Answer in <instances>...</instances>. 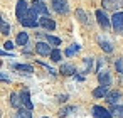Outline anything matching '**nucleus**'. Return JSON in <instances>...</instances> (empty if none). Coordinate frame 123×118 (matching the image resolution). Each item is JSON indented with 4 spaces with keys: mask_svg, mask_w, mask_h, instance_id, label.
<instances>
[{
    "mask_svg": "<svg viewBox=\"0 0 123 118\" xmlns=\"http://www.w3.org/2000/svg\"><path fill=\"white\" fill-rule=\"evenodd\" d=\"M20 24H22L24 27H27V29H36V27L39 25V14L31 7V10L27 12V15L20 20Z\"/></svg>",
    "mask_w": 123,
    "mask_h": 118,
    "instance_id": "1",
    "label": "nucleus"
},
{
    "mask_svg": "<svg viewBox=\"0 0 123 118\" xmlns=\"http://www.w3.org/2000/svg\"><path fill=\"white\" fill-rule=\"evenodd\" d=\"M94 17H96V22L99 24V27L103 31H110L111 29V19L108 17V14L103 10V9H98L94 12Z\"/></svg>",
    "mask_w": 123,
    "mask_h": 118,
    "instance_id": "2",
    "label": "nucleus"
},
{
    "mask_svg": "<svg viewBox=\"0 0 123 118\" xmlns=\"http://www.w3.org/2000/svg\"><path fill=\"white\" fill-rule=\"evenodd\" d=\"M51 5H52V10L59 15H68L69 14V4L68 0H51Z\"/></svg>",
    "mask_w": 123,
    "mask_h": 118,
    "instance_id": "3",
    "label": "nucleus"
},
{
    "mask_svg": "<svg viewBox=\"0 0 123 118\" xmlns=\"http://www.w3.org/2000/svg\"><path fill=\"white\" fill-rule=\"evenodd\" d=\"M29 10H31V7H29V4L25 2V0H17V5H15V17H17L19 22L27 15Z\"/></svg>",
    "mask_w": 123,
    "mask_h": 118,
    "instance_id": "4",
    "label": "nucleus"
},
{
    "mask_svg": "<svg viewBox=\"0 0 123 118\" xmlns=\"http://www.w3.org/2000/svg\"><path fill=\"white\" fill-rule=\"evenodd\" d=\"M111 27L116 34H123V12H115L111 17Z\"/></svg>",
    "mask_w": 123,
    "mask_h": 118,
    "instance_id": "5",
    "label": "nucleus"
},
{
    "mask_svg": "<svg viewBox=\"0 0 123 118\" xmlns=\"http://www.w3.org/2000/svg\"><path fill=\"white\" fill-rule=\"evenodd\" d=\"M91 115H93L94 118H115L110 110H106L105 106H99V105H94V106L91 108Z\"/></svg>",
    "mask_w": 123,
    "mask_h": 118,
    "instance_id": "6",
    "label": "nucleus"
},
{
    "mask_svg": "<svg viewBox=\"0 0 123 118\" xmlns=\"http://www.w3.org/2000/svg\"><path fill=\"white\" fill-rule=\"evenodd\" d=\"M34 51L39 54V56H51L52 52V47L49 42H42V41H37L36 46H34Z\"/></svg>",
    "mask_w": 123,
    "mask_h": 118,
    "instance_id": "7",
    "label": "nucleus"
},
{
    "mask_svg": "<svg viewBox=\"0 0 123 118\" xmlns=\"http://www.w3.org/2000/svg\"><path fill=\"white\" fill-rule=\"evenodd\" d=\"M39 27H42L46 31H54L56 29V22L49 15H41L39 17Z\"/></svg>",
    "mask_w": 123,
    "mask_h": 118,
    "instance_id": "8",
    "label": "nucleus"
},
{
    "mask_svg": "<svg viewBox=\"0 0 123 118\" xmlns=\"http://www.w3.org/2000/svg\"><path fill=\"white\" fill-rule=\"evenodd\" d=\"M98 83L101 86H111V74L108 69H101L98 73Z\"/></svg>",
    "mask_w": 123,
    "mask_h": 118,
    "instance_id": "9",
    "label": "nucleus"
},
{
    "mask_svg": "<svg viewBox=\"0 0 123 118\" xmlns=\"http://www.w3.org/2000/svg\"><path fill=\"white\" fill-rule=\"evenodd\" d=\"M32 9L39 14V15H49V9L42 0H32Z\"/></svg>",
    "mask_w": 123,
    "mask_h": 118,
    "instance_id": "10",
    "label": "nucleus"
},
{
    "mask_svg": "<svg viewBox=\"0 0 123 118\" xmlns=\"http://www.w3.org/2000/svg\"><path fill=\"white\" fill-rule=\"evenodd\" d=\"M59 73H61L62 76H74V74H76V66H74V64H71V62L61 64Z\"/></svg>",
    "mask_w": 123,
    "mask_h": 118,
    "instance_id": "11",
    "label": "nucleus"
},
{
    "mask_svg": "<svg viewBox=\"0 0 123 118\" xmlns=\"http://www.w3.org/2000/svg\"><path fill=\"white\" fill-rule=\"evenodd\" d=\"M20 99H22V106H24V108H27V110H32V108H34V103L31 101L29 89H22V91H20Z\"/></svg>",
    "mask_w": 123,
    "mask_h": 118,
    "instance_id": "12",
    "label": "nucleus"
},
{
    "mask_svg": "<svg viewBox=\"0 0 123 118\" xmlns=\"http://www.w3.org/2000/svg\"><path fill=\"white\" fill-rule=\"evenodd\" d=\"M120 98H121V93H120L118 89L108 91V94H106V101H108L110 105H116V103L120 101Z\"/></svg>",
    "mask_w": 123,
    "mask_h": 118,
    "instance_id": "13",
    "label": "nucleus"
},
{
    "mask_svg": "<svg viewBox=\"0 0 123 118\" xmlns=\"http://www.w3.org/2000/svg\"><path fill=\"white\" fill-rule=\"evenodd\" d=\"M9 103H10V106H14V108H22V99H20V93H10V96H9Z\"/></svg>",
    "mask_w": 123,
    "mask_h": 118,
    "instance_id": "14",
    "label": "nucleus"
},
{
    "mask_svg": "<svg viewBox=\"0 0 123 118\" xmlns=\"http://www.w3.org/2000/svg\"><path fill=\"white\" fill-rule=\"evenodd\" d=\"M108 91H110V86H101V84H99L98 88L93 89V96L98 98V99H99V98H106Z\"/></svg>",
    "mask_w": 123,
    "mask_h": 118,
    "instance_id": "15",
    "label": "nucleus"
},
{
    "mask_svg": "<svg viewBox=\"0 0 123 118\" xmlns=\"http://www.w3.org/2000/svg\"><path fill=\"white\" fill-rule=\"evenodd\" d=\"M101 5L105 10H115L116 12V9L120 7V0H103Z\"/></svg>",
    "mask_w": 123,
    "mask_h": 118,
    "instance_id": "16",
    "label": "nucleus"
},
{
    "mask_svg": "<svg viewBox=\"0 0 123 118\" xmlns=\"http://www.w3.org/2000/svg\"><path fill=\"white\" fill-rule=\"evenodd\" d=\"M76 17H78V20H79L83 25H91V20H89L88 14H86L83 9H78V10H76Z\"/></svg>",
    "mask_w": 123,
    "mask_h": 118,
    "instance_id": "17",
    "label": "nucleus"
},
{
    "mask_svg": "<svg viewBox=\"0 0 123 118\" xmlns=\"http://www.w3.org/2000/svg\"><path fill=\"white\" fill-rule=\"evenodd\" d=\"M74 111H78V106H74V105H68V106H62L61 110H59V118H66L68 115H71V113H74Z\"/></svg>",
    "mask_w": 123,
    "mask_h": 118,
    "instance_id": "18",
    "label": "nucleus"
},
{
    "mask_svg": "<svg viewBox=\"0 0 123 118\" xmlns=\"http://www.w3.org/2000/svg\"><path fill=\"white\" fill-rule=\"evenodd\" d=\"M15 44L25 47V46L29 44V34H27V32H19L17 37H15Z\"/></svg>",
    "mask_w": 123,
    "mask_h": 118,
    "instance_id": "19",
    "label": "nucleus"
},
{
    "mask_svg": "<svg viewBox=\"0 0 123 118\" xmlns=\"http://www.w3.org/2000/svg\"><path fill=\"white\" fill-rule=\"evenodd\" d=\"M98 44H99V47L106 52V54H110V52H113V44L110 42V41H105L103 37H98Z\"/></svg>",
    "mask_w": 123,
    "mask_h": 118,
    "instance_id": "20",
    "label": "nucleus"
},
{
    "mask_svg": "<svg viewBox=\"0 0 123 118\" xmlns=\"http://www.w3.org/2000/svg\"><path fill=\"white\" fill-rule=\"evenodd\" d=\"M93 57H84L83 59V68H81V73L83 74H88V73H91V69H93Z\"/></svg>",
    "mask_w": 123,
    "mask_h": 118,
    "instance_id": "21",
    "label": "nucleus"
},
{
    "mask_svg": "<svg viewBox=\"0 0 123 118\" xmlns=\"http://www.w3.org/2000/svg\"><path fill=\"white\" fill-rule=\"evenodd\" d=\"M79 51H81V46L74 42V44H71V46L64 51V56H66V57H73V56H74L76 52H79Z\"/></svg>",
    "mask_w": 123,
    "mask_h": 118,
    "instance_id": "22",
    "label": "nucleus"
},
{
    "mask_svg": "<svg viewBox=\"0 0 123 118\" xmlns=\"http://www.w3.org/2000/svg\"><path fill=\"white\" fill-rule=\"evenodd\" d=\"M12 68L17 69V71H20V73H25V74L34 73V68H32L31 64H12Z\"/></svg>",
    "mask_w": 123,
    "mask_h": 118,
    "instance_id": "23",
    "label": "nucleus"
},
{
    "mask_svg": "<svg viewBox=\"0 0 123 118\" xmlns=\"http://www.w3.org/2000/svg\"><path fill=\"white\" fill-rule=\"evenodd\" d=\"M14 118H32V110H27V108H19L17 110V113H15V116Z\"/></svg>",
    "mask_w": 123,
    "mask_h": 118,
    "instance_id": "24",
    "label": "nucleus"
},
{
    "mask_svg": "<svg viewBox=\"0 0 123 118\" xmlns=\"http://www.w3.org/2000/svg\"><path fill=\"white\" fill-rule=\"evenodd\" d=\"M0 34H4V36H9L10 34V25H9V22L4 20L2 15H0Z\"/></svg>",
    "mask_w": 123,
    "mask_h": 118,
    "instance_id": "25",
    "label": "nucleus"
},
{
    "mask_svg": "<svg viewBox=\"0 0 123 118\" xmlns=\"http://www.w3.org/2000/svg\"><path fill=\"white\" fill-rule=\"evenodd\" d=\"M46 42H49V44H51V46H54V47L61 46V39H59V37H56V36H52V34H46Z\"/></svg>",
    "mask_w": 123,
    "mask_h": 118,
    "instance_id": "26",
    "label": "nucleus"
},
{
    "mask_svg": "<svg viewBox=\"0 0 123 118\" xmlns=\"http://www.w3.org/2000/svg\"><path fill=\"white\" fill-rule=\"evenodd\" d=\"M49 57H51V61H52V62H59V61L62 59V52H61V51H59L57 47H54Z\"/></svg>",
    "mask_w": 123,
    "mask_h": 118,
    "instance_id": "27",
    "label": "nucleus"
},
{
    "mask_svg": "<svg viewBox=\"0 0 123 118\" xmlns=\"http://www.w3.org/2000/svg\"><path fill=\"white\" fill-rule=\"evenodd\" d=\"M110 111L113 113V116H116V118H123V106H121V105H113Z\"/></svg>",
    "mask_w": 123,
    "mask_h": 118,
    "instance_id": "28",
    "label": "nucleus"
},
{
    "mask_svg": "<svg viewBox=\"0 0 123 118\" xmlns=\"http://www.w3.org/2000/svg\"><path fill=\"white\" fill-rule=\"evenodd\" d=\"M115 68H116V73L123 76V57H118L115 61Z\"/></svg>",
    "mask_w": 123,
    "mask_h": 118,
    "instance_id": "29",
    "label": "nucleus"
},
{
    "mask_svg": "<svg viewBox=\"0 0 123 118\" xmlns=\"http://www.w3.org/2000/svg\"><path fill=\"white\" fill-rule=\"evenodd\" d=\"M4 49H5L7 52H9V51H12V49H14V42H10V41H7V42L4 44Z\"/></svg>",
    "mask_w": 123,
    "mask_h": 118,
    "instance_id": "30",
    "label": "nucleus"
},
{
    "mask_svg": "<svg viewBox=\"0 0 123 118\" xmlns=\"http://www.w3.org/2000/svg\"><path fill=\"white\" fill-rule=\"evenodd\" d=\"M68 98H69L68 94H59V96H57V101H59V103H66Z\"/></svg>",
    "mask_w": 123,
    "mask_h": 118,
    "instance_id": "31",
    "label": "nucleus"
},
{
    "mask_svg": "<svg viewBox=\"0 0 123 118\" xmlns=\"http://www.w3.org/2000/svg\"><path fill=\"white\" fill-rule=\"evenodd\" d=\"M0 81H4V83H10V78L4 73H0Z\"/></svg>",
    "mask_w": 123,
    "mask_h": 118,
    "instance_id": "32",
    "label": "nucleus"
},
{
    "mask_svg": "<svg viewBox=\"0 0 123 118\" xmlns=\"http://www.w3.org/2000/svg\"><path fill=\"white\" fill-rule=\"evenodd\" d=\"M103 62H105L103 59H98V66H96V71H98V73L101 71V66H103Z\"/></svg>",
    "mask_w": 123,
    "mask_h": 118,
    "instance_id": "33",
    "label": "nucleus"
},
{
    "mask_svg": "<svg viewBox=\"0 0 123 118\" xmlns=\"http://www.w3.org/2000/svg\"><path fill=\"white\" fill-rule=\"evenodd\" d=\"M74 79H76V81H84V76H81V74H74Z\"/></svg>",
    "mask_w": 123,
    "mask_h": 118,
    "instance_id": "34",
    "label": "nucleus"
},
{
    "mask_svg": "<svg viewBox=\"0 0 123 118\" xmlns=\"http://www.w3.org/2000/svg\"><path fill=\"white\" fill-rule=\"evenodd\" d=\"M42 118H47V116H42Z\"/></svg>",
    "mask_w": 123,
    "mask_h": 118,
    "instance_id": "35",
    "label": "nucleus"
}]
</instances>
